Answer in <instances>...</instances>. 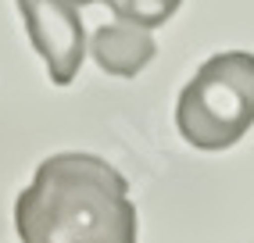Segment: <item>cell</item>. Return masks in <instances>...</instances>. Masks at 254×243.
I'll return each mask as SVG.
<instances>
[{
  "instance_id": "cell-4",
  "label": "cell",
  "mask_w": 254,
  "mask_h": 243,
  "mask_svg": "<svg viewBox=\"0 0 254 243\" xmlns=\"http://www.w3.org/2000/svg\"><path fill=\"white\" fill-rule=\"evenodd\" d=\"M90 50H93V61L104 68L108 75H136L150 64V58L158 54L150 32L140 25H129V22H111V25H97L90 32Z\"/></svg>"
},
{
  "instance_id": "cell-3",
  "label": "cell",
  "mask_w": 254,
  "mask_h": 243,
  "mask_svg": "<svg viewBox=\"0 0 254 243\" xmlns=\"http://www.w3.org/2000/svg\"><path fill=\"white\" fill-rule=\"evenodd\" d=\"M29 43L47 61L50 82L68 86L86 54V25L79 0H18Z\"/></svg>"
},
{
  "instance_id": "cell-1",
  "label": "cell",
  "mask_w": 254,
  "mask_h": 243,
  "mask_svg": "<svg viewBox=\"0 0 254 243\" xmlns=\"http://www.w3.org/2000/svg\"><path fill=\"white\" fill-rule=\"evenodd\" d=\"M22 243H136V204L115 165L93 154H54L14 200Z\"/></svg>"
},
{
  "instance_id": "cell-2",
  "label": "cell",
  "mask_w": 254,
  "mask_h": 243,
  "mask_svg": "<svg viewBox=\"0 0 254 243\" xmlns=\"http://www.w3.org/2000/svg\"><path fill=\"white\" fill-rule=\"evenodd\" d=\"M176 125L197 150H226L254 125V54L226 50L197 68L176 104Z\"/></svg>"
},
{
  "instance_id": "cell-5",
  "label": "cell",
  "mask_w": 254,
  "mask_h": 243,
  "mask_svg": "<svg viewBox=\"0 0 254 243\" xmlns=\"http://www.w3.org/2000/svg\"><path fill=\"white\" fill-rule=\"evenodd\" d=\"M100 4H108L118 22H129V25H140V29H154V25H165L168 18H172L183 0H100Z\"/></svg>"
}]
</instances>
